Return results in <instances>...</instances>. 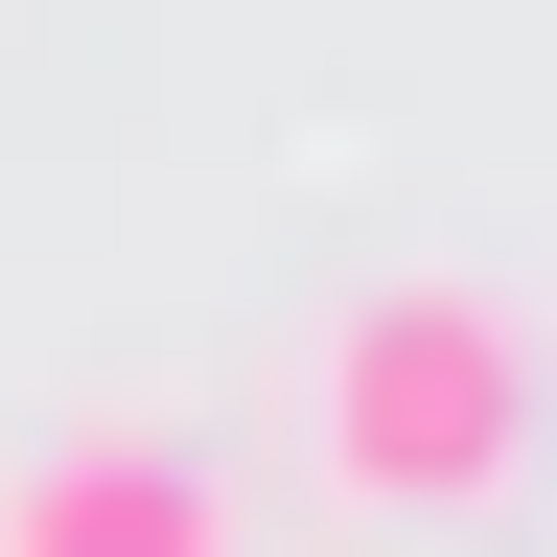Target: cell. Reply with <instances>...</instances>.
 Segmentation results:
<instances>
[{
  "label": "cell",
  "instance_id": "cell-1",
  "mask_svg": "<svg viewBox=\"0 0 557 557\" xmlns=\"http://www.w3.org/2000/svg\"><path fill=\"white\" fill-rule=\"evenodd\" d=\"M302 418H325V487H348V511L487 534L511 465H534V325H511V278H372V302H325Z\"/></svg>",
  "mask_w": 557,
  "mask_h": 557
},
{
  "label": "cell",
  "instance_id": "cell-2",
  "mask_svg": "<svg viewBox=\"0 0 557 557\" xmlns=\"http://www.w3.org/2000/svg\"><path fill=\"white\" fill-rule=\"evenodd\" d=\"M0 557H256V534H233V465H209V442L94 418V442H24V465H0Z\"/></svg>",
  "mask_w": 557,
  "mask_h": 557
}]
</instances>
